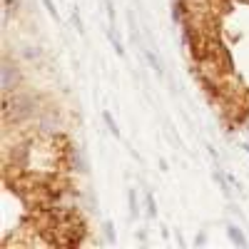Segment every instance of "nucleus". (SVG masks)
I'll list each match as a JSON object with an SVG mask.
<instances>
[{
    "label": "nucleus",
    "instance_id": "f257e3e1",
    "mask_svg": "<svg viewBox=\"0 0 249 249\" xmlns=\"http://www.w3.org/2000/svg\"><path fill=\"white\" fill-rule=\"evenodd\" d=\"M0 75H3V90L20 88L25 80V72L20 68V60H13L10 53H5V57H3V70H0Z\"/></svg>",
    "mask_w": 249,
    "mask_h": 249
},
{
    "label": "nucleus",
    "instance_id": "f03ea898",
    "mask_svg": "<svg viewBox=\"0 0 249 249\" xmlns=\"http://www.w3.org/2000/svg\"><path fill=\"white\" fill-rule=\"evenodd\" d=\"M227 237L232 239V244H234V247H242V249H247V247H249V242H247L244 232L239 230L237 224H227Z\"/></svg>",
    "mask_w": 249,
    "mask_h": 249
},
{
    "label": "nucleus",
    "instance_id": "7ed1b4c3",
    "mask_svg": "<svg viewBox=\"0 0 249 249\" xmlns=\"http://www.w3.org/2000/svg\"><path fill=\"white\" fill-rule=\"evenodd\" d=\"M45 50L43 48H23L18 53V60H25V62H37V60H43Z\"/></svg>",
    "mask_w": 249,
    "mask_h": 249
},
{
    "label": "nucleus",
    "instance_id": "20e7f679",
    "mask_svg": "<svg viewBox=\"0 0 249 249\" xmlns=\"http://www.w3.org/2000/svg\"><path fill=\"white\" fill-rule=\"evenodd\" d=\"M144 53V60H147V65L157 72V75H162V60L155 55V50H142Z\"/></svg>",
    "mask_w": 249,
    "mask_h": 249
},
{
    "label": "nucleus",
    "instance_id": "39448f33",
    "mask_svg": "<svg viewBox=\"0 0 249 249\" xmlns=\"http://www.w3.org/2000/svg\"><path fill=\"white\" fill-rule=\"evenodd\" d=\"M144 207H147V217L150 219H157V202H155V195L152 192H144Z\"/></svg>",
    "mask_w": 249,
    "mask_h": 249
},
{
    "label": "nucleus",
    "instance_id": "423d86ee",
    "mask_svg": "<svg viewBox=\"0 0 249 249\" xmlns=\"http://www.w3.org/2000/svg\"><path fill=\"white\" fill-rule=\"evenodd\" d=\"M127 202H130V219L135 222L137 214H140V204H137V190H130L127 192Z\"/></svg>",
    "mask_w": 249,
    "mask_h": 249
},
{
    "label": "nucleus",
    "instance_id": "0eeeda50",
    "mask_svg": "<svg viewBox=\"0 0 249 249\" xmlns=\"http://www.w3.org/2000/svg\"><path fill=\"white\" fill-rule=\"evenodd\" d=\"M102 120H105V124H107V130L112 132V137H120V127H117V122H115V117H112V112H102Z\"/></svg>",
    "mask_w": 249,
    "mask_h": 249
},
{
    "label": "nucleus",
    "instance_id": "6e6552de",
    "mask_svg": "<svg viewBox=\"0 0 249 249\" xmlns=\"http://www.w3.org/2000/svg\"><path fill=\"white\" fill-rule=\"evenodd\" d=\"M102 232H105V242H107V244H115V224H112L110 219L102 222Z\"/></svg>",
    "mask_w": 249,
    "mask_h": 249
},
{
    "label": "nucleus",
    "instance_id": "1a4fd4ad",
    "mask_svg": "<svg viewBox=\"0 0 249 249\" xmlns=\"http://www.w3.org/2000/svg\"><path fill=\"white\" fill-rule=\"evenodd\" d=\"M107 35H110V43H112L115 53H117V55H124V48H122V43L117 40V35H115V30H112V28H110V33H107Z\"/></svg>",
    "mask_w": 249,
    "mask_h": 249
},
{
    "label": "nucleus",
    "instance_id": "9d476101",
    "mask_svg": "<svg viewBox=\"0 0 249 249\" xmlns=\"http://www.w3.org/2000/svg\"><path fill=\"white\" fill-rule=\"evenodd\" d=\"M70 20H72V25H75V30L82 35V33H85V25H82V20H80V15H77V8L72 10V15H70Z\"/></svg>",
    "mask_w": 249,
    "mask_h": 249
},
{
    "label": "nucleus",
    "instance_id": "9b49d317",
    "mask_svg": "<svg viewBox=\"0 0 249 249\" xmlns=\"http://www.w3.org/2000/svg\"><path fill=\"white\" fill-rule=\"evenodd\" d=\"M105 10H107V18H110V28L115 30V3L112 0H105Z\"/></svg>",
    "mask_w": 249,
    "mask_h": 249
},
{
    "label": "nucleus",
    "instance_id": "f8f14e48",
    "mask_svg": "<svg viewBox=\"0 0 249 249\" xmlns=\"http://www.w3.org/2000/svg\"><path fill=\"white\" fill-rule=\"evenodd\" d=\"M43 5L48 8V13H50L55 20H60V13H57V8H55V3H53V0H43Z\"/></svg>",
    "mask_w": 249,
    "mask_h": 249
},
{
    "label": "nucleus",
    "instance_id": "ddd939ff",
    "mask_svg": "<svg viewBox=\"0 0 249 249\" xmlns=\"http://www.w3.org/2000/svg\"><path fill=\"white\" fill-rule=\"evenodd\" d=\"M204 242H207V237H204V234H197V239H195V244L199 247V244H204Z\"/></svg>",
    "mask_w": 249,
    "mask_h": 249
}]
</instances>
